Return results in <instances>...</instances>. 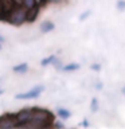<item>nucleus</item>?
Wrapping results in <instances>:
<instances>
[{"mask_svg":"<svg viewBox=\"0 0 125 129\" xmlns=\"http://www.w3.org/2000/svg\"><path fill=\"white\" fill-rule=\"evenodd\" d=\"M54 122V114L47 110L38 106L31 108V120L27 126H34V128H48Z\"/></svg>","mask_w":125,"mask_h":129,"instance_id":"nucleus-1","label":"nucleus"},{"mask_svg":"<svg viewBox=\"0 0 125 129\" xmlns=\"http://www.w3.org/2000/svg\"><path fill=\"white\" fill-rule=\"evenodd\" d=\"M26 11L24 8H22L20 6H16L14 10L11 11V14L8 15V22L11 24H15V26H20L22 23L26 22Z\"/></svg>","mask_w":125,"mask_h":129,"instance_id":"nucleus-2","label":"nucleus"},{"mask_svg":"<svg viewBox=\"0 0 125 129\" xmlns=\"http://www.w3.org/2000/svg\"><path fill=\"white\" fill-rule=\"evenodd\" d=\"M44 86L42 85H38V86H34L32 89H30L26 93H19V94L15 95L16 100H31V98H38V97L43 93Z\"/></svg>","mask_w":125,"mask_h":129,"instance_id":"nucleus-3","label":"nucleus"},{"mask_svg":"<svg viewBox=\"0 0 125 129\" xmlns=\"http://www.w3.org/2000/svg\"><path fill=\"white\" fill-rule=\"evenodd\" d=\"M15 118H16V128L27 126L31 120V109H22L20 112L15 113Z\"/></svg>","mask_w":125,"mask_h":129,"instance_id":"nucleus-4","label":"nucleus"},{"mask_svg":"<svg viewBox=\"0 0 125 129\" xmlns=\"http://www.w3.org/2000/svg\"><path fill=\"white\" fill-rule=\"evenodd\" d=\"M16 6L14 0H0V19H8V15Z\"/></svg>","mask_w":125,"mask_h":129,"instance_id":"nucleus-5","label":"nucleus"},{"mask_svg":"<svg viewBox=\"0 0 125 129\" xmlns=\"http://www.w3.org/2000/svg\"><path fill=\"white\" fill-rule=\"evenodd\" d=\"M0 128H16L15 114H4L0 117Z\"/></svg>","mask_w":125,"mask_h":129,"instance_id":"nucleus-6","label":"nucleus"},{"mask_svg":"<svg viewBox=\"0 0 125 129\" xmlns=\"http://www.w3.org/2000/svg\"><path fill=\"white\" fill-rule=\"evenodd\" d=\"M38 14H39V6H36V4H34V6L30 7V8H27V11H26V22L32 23L36 19Z\"/></svg>","mask_w":125,"mask_h":129,"instance_id":"nucleus-7","label":"nucleus"},{"mask_svg":"<svg viewBox=\"0 0 125 129\" xmlns=\"http://www.w3.org/2000/svg\"><path fill=\"white\" fill-rule=\"evenodd\" d=\"M55 28V26H54V23L52 22H50V20H47V22H43L42 24H40V31L42 32H50V31H52Z\"/></svg>","mask_w":125,"mask_h":129,"instance_id":"nucleus-8","label":"nucleus"},{"mask_svg":"<svg viewBox=\"0 0 125 129\" xmlns=\"http://www.w3.org/2000/svg\"><path fill=\"white\" fill-rule=\"evenodd\" d=\"M27 69H28L27 63H20V64H16V66L12 67V71L14 73H26Z\"/></svg>","mask_w":125,"mask_h":129,"instance_id":"nucleus-9","label":"nucleus"},{"mask_svg":"<svg viewBox=\"0 0 125 129\" xmlns=\"http://www.w3.org/2000/svg\"><path fill=\"white\" fill-rule=\"evenodd\" d=\"M56 113H58V116L60 117V118H69V117L71 116V113L70 110H67V109H65V108H58V110H56Z\"/></svg>","mask_w":125,"mask_h":129,"instance_id":"nucleus-10","label":"nucleus"},{"mask_svg":"<svg viewBox=\"0 0 125 129\" xmlns=\"http://www.w3.org/2000/svg\"><path fill=\"white\" fill-rule=\"evenodd\" d=\"M81 66L78 63H69V64H65L63 67H60L63 71H75V70H78Z\"/></svg>","mask_w":125,"mask_h":129,"instance_id":"nucleus-11","label":"nucleus"},{"mask_svg":"<svg viewBox=\"0 0 125 129\" xmlns=\"http://www.w3.org/2000/svg\"><path fill=\"white\" fill-rule=\"evenodd\" d=\"M54 59H55V56L54 55H50V56L43 58L42 60H40V64H42V66H48V64H51L52 62H54Z\"/></svg>","mask_w":125,"mask_h":129,"instance_id":"nucleus-12","label":"nucleus"},{"mask_svg":"<svg viewBox=\"0 0 125 129\" xmlns=\"http://www.w3.org/2000/svg\"><path fill=\"white\" fill-rule=\"evenodd\" d=\"M90 110L91 112L98 110V101H97V98H91V101H90Z\"/></svg>","mask_w":125,"mask_h":129,"instance_id":"nucleus-13","label":"nucleus"},{"mask_svg":"<svg viewBox=\"0 0 125 129\" xmlns=\"http://www.w3.org/2000/svg\"><path fill=\"white\" fill-rule=\"evenodd\" d=\"M117 10L118 11H124L125 10V2L124 0H118V2H117Z\"/></svg>","mask_w":125,"mask_h":129,"instance_id":"nucleus-14","label":"nucleus"},{"mask_svg":"<svg viewBox=\"0 0 125 129\" xmlns=\"http://www.w3.org/2000/svg\"><path fill=\"white\" fill-rule=\"evenodd\" d=\"M90 14H91L90 11H85L83 14H81V15H79V20H81V22H82V20H85L86 18H89V16H90Z\"/></svg>","mask_w":125,"mask_h":129,"instance_id":"nucleus-15","label":"nucleus"},{"mask_svg":"<svg viewBox=\"0 0 125 129\" xmlns=\"http://www.w3.org/2000/svg\"><path fill=\"white\" fill-rule=\"evenodd\" d=\"M23 4H24L27 8H30V7H32V6L35 4V0H23Z\"/></svg>","mask_w":125,"mask_h":129,"instance_id":"nucleus-16","label":"nucleus"},{"mask_svg":"<svg viewBox=\"0 0 125 129\" xmlns=\"http://www.w3.org/2000/svg\"><path fill=\"white\" fill-rule=\"evenodd\" d=\"M90 69H91V70H94V71H100V70H101V64H98V63H93L91 66H90Z\"/></svg>","mask_w":125,"mask_h":129,"instance_id":"nucleus-17","label":"nucleus"},{"mask_svg":"<svg viewBox=\"0 0 125 129\" xmlns=\"http://www.w3.org/2000/svg\"><path fill=\"white\" fill-rule=\"evenodd\" d=\"M46 2H47V0H35V4L40 7L42 4H46Z\"/></svg>","mask_w":125,"mask_h":129,"instance_id":"nucleus-18","label":"nucleus"},{"mask_svg":"<svg viewBox=\"0 0 125 129\" xmlns=\"http://www.w3.org/2000/svg\"><path fill=\"white\" fill-rule=\"evenodd\" d=\"M52 125L56 126V128H63V124L62 122H52Z\"/></svg>","mask_w":125,"mask_h":129,"instance_id":"nucleus-19","label":"nucleus"},{"mask_svg":"<svg viewBox=\"0 0 125 129\" xmlns=\"http://www.w3.org/2000/svg\"><path fill=\"white\" fill-rule=\"evenodd\" d=\"M14 3H15V6H22L23 0H14Z\"/></svg>","mask_w":125,"mask_h":129,"instance_id":"nucleus-20","label":"nucleus"},{"mask_svg":"<svg viewBox=\"0 0 125 129\" xmlns=\"http://www.w3.org/2000/svg\"><path fill=\"white\" fill-rule=\"evenodd\" d=\"M96 89H98V90H101V89H102V83H101V82L96 83Z\"/></svg>","mask_w":125,"mask_h":129,"instance_id":"nucleus-21","label":"nucleus"},{"mask_svg":"<svg viewBox=\"0 0 125 129\" xmlns=\"http://www.w3.org/2000/svg\"><path fill=\"white\" fill-rule=\"evenodd\" d=\"M82 126H89V122H87L86 120H85V121H82Z\"/></svg>","mask_w":125,"mask_h":129,"instance_id":"nucleus-22","label":"nucleus"},{"mask_svg":"<svg viewBox=\"0 0 125 129\" xmlns=\"http://www.w3.org/2000/svg\"><path fill=\"white\" fill-rule=\"evenodd\" d=\"M0 42H4V36H2V35H0Z\"/></svg>","mask_w":125,"mask_h":129,"instance_id":"nucleus-23","label":"nucleus"},{"mask_svg":"<svg viewBox=\"0 0 125 129\" xmlns=\"http://www.w3.org/2000/svg\"><path fill=\"white\" fill-rule=\"evenodd\" d=\"M2 93H3V89H2V87H0V94H2Z\"/></svg>","mask_w":125,"mask_h":129,"instance_id":"nucleus-24","label":"nucleus"},{"mask_svg":"<svg viewBox=\"0 0 125 129\" xmlns=\"http://www.w3.org/2000/svg\"><path fill=\"white\" fill-rule=\"evenodd\" d=\"M122 93H125V86L122 87Z\"/></svg>","mask_w":125,"mask_h":129,"instance_id":"nucleus-25","label":"nucleus"},{"mask_svg":"<svg viewBox=\"0 0 125 129\" xmlns=\"http://www.w3.org/2000/svg\"><path fill=\"white\" fill-rule=\"evenodd\" d=\"M0 48H2V46H0Z\"/></svg>","mask_w":125,"mask_h":129,"instance_id":"nucleus-26","label":"nucleus"}]
</instances>
